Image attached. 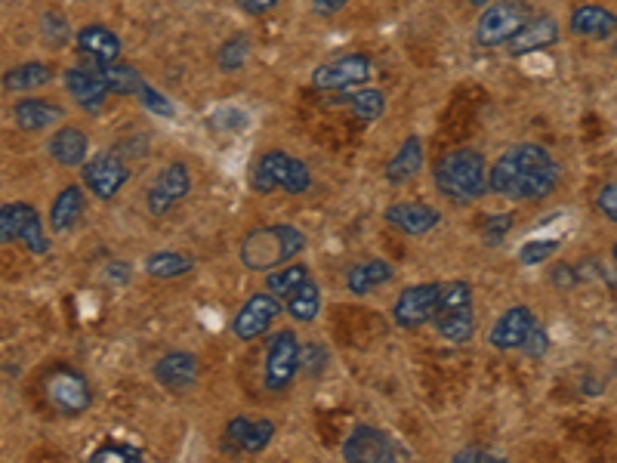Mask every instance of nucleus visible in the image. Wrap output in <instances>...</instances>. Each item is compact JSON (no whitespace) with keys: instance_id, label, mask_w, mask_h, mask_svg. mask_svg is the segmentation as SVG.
<instances>
[{"instance_id":"41","label":"nucleus","mask_w":617,"mask_h":463,"mask_svg":"<svg viewBox=\"0 0 617 463\" xmlns=\"http://www.w3.org/2000/svg\"><path fill=\"white\" fill-rule=\"evenodd\" d=\"M513 213H488V217L482 220V241L488 247H497L506 235L513 232Z\"/></svg>"},{"instance_id":"52","label":"nucleus","mask_w":617,"mask_h":463,"mask_svg":"<svg viewBox=\"0 0 617 463\" xmlns=\"http://www.w3.org/2000/svg\"><path fill=\"white\" fill-rule=\"evenodd\" d=\"M105 278L112 281V284H127L130 281V266L124 260H115L112 266L105 269Z\"/></svg>"},{"instance_id":"44","label":"nucleus","mask_w":617,"mask_h":463,"mask_svg":"<svg viewBox=\"0 0 617 463\" xmlns=\"http://www.w3.org/2000/svg\"><path fill=\"white\" fill-rule=\"evenodd\" d=\"M596 210L608 223H617V186L614 183H605L596 195Z\"/></svg>"},{"instance_id":"22","label":"nucleus","mask_w":617,"mask_h":463,"mask_svg":"<svg viewBox=\"0 0 617 463\" xmlns=\"http://www.w3.org/2000/svg\"><path fill=\"white\" fill-rule=\"evenodd\" d=\"M617 19L608 7L599 4H584L571 13V34L577 38H590V41H611L614 38Z\"/></svg>"},{"instance_id":"32","label":"nucleus","mask_w":617,"mask_h":463,"mask_svg":"<svg viewBox=\"0 0 617 463\" xmlns=\"http://www.w3.org/2000/svg\"><path fill=\"white\" fill-rule=\"evenodd\" d=\"M34 210L28 201H13V204H0V244H13L19 241L25 223L34 217Z\"/></svg>"},{"instance_id":"17","label":"nucleus","mask_w":617,"mask_h":463,"mask_svg":"<svg viewBox=\"0 0 617 463\" xmlns=\"http://www.w3.org/2000/svg\"><path fill=\"white\" fill-rule=\"evenodd\" d=\"M553 44H559V22L553 16H537V19H528L513 38L506 41V50H510V56H531Z\"/></svg>"},{"instance_id":"40","label":"nucleus","mask_w":617,"mask_h":463,"mask_svg":"<svg viewBox=\"0 0 617 463\" xmlns=\"http://www.w3.org/2000/svg\"><path fill=\"white\" fill-rule=\"evenodd\" d=\"M247 53H250L247 38H244V34H235V38H229L220 47V53H216V62H220L223 71H235V68H241L247 62Z\"/></svg>"},{"instance_id":"38","label":"nucleus","mask_w":617,"mask_h":463,"mask_svg":"<svg viewBox=\"0 0 617 463\" xmlns=\"http://www.w3.org/2000/svg\"><path fill=\"white\" fill-rule=\"evenodd\" d=\"M142 457H145L142 448H136V445H130V442H105V445H99V448L90 454L93 463H105V460L136 463V460H142Z\"/></svg>"},{"instance_id":"31","label":"nucleus","mask_w":617,"mask_h":463,"mask_svg":"<svg viewBox=\"0 0 617 463\" xmlns=\"http://www.w3.org/2000/svg\"><path fill=\"white\" fill-rule=\"evenodd\" d=\"M309 278H312V275H309V266L290 260V263L266 272V291H269L272 297H278V300H287V297L294 294L300 284L309 281Z\"/></svg>"},{"instance_id":"30","label":"nucleus","mask_w":617,"mask_h":463,"mask_svg":"<svg viewBox=\"0 0 617 463\" xmlns=\"http://www.w3.org/2000/svg\"><path fill=\"white\" fill-rule=\"evenodd\" d=\"M284 309H287V315L294 318V322H300V325L315 322L318 312H321V291H318V284H315L312 278L303 281L300 288L284 300Z\"/></svg>"},{"instance_id":"26","label":"nucleus","mask_w":617,"mask_h":463,"mask_svg":"<svg viewBox=\"0 0 617 463\" xmlns=\"http://www.w3.org/2000/svg\"><path fill=\"white\" fill-rule=\"evenodd\" d=\"M56 78V71L50 62H41V59H31V62H22L16 68H10L0 84H4L7 93H31V90H44L50 81Z\"/></svg>"},{"instance_id":"37","label":"nucleus","mask_w":617,"mask_h":463,"mask_svg":"<svg viewBox=\"0 0 617 463\" xmlns=\"http://www.w3.org/2000/svg\"><path fill=\"white\" fill-rule=\"evenodd\" d=\"M19 241H22V247L28 254H34V257H47L50 254V235H47V229H44V220H41V213H34V217L25 223V229H22V235H19Z\"/></svg>"},{"instance_id":"23","label":"nucleus","mask_w":617,"mask_h":463,"mask_svg":"<svg viewBox=\"0 0 617 463\" xmlns=\"http://www.w3.org/2000/svg\"><path fill=\"white\" fill-rule=\"evenodd\" d=\"M84 207H87V198H84V189H81V186H65V189H59V195H56L53 204H50V217H47V220H50V229H53L56 235L71 232V229L81 223Z\"/></svg>"},{"instance_id":"46","label":"nucleus","mask_w":617,"mask_h":463,"mask_svg":"<svg viewBox=\"0 0 617 463\" xmlns=\"http://www.w3.org/2000/svg\"><path fill=\"white\" fill-rule=\"evenodd\" d=\"M207 124H210V127H216V130H226V133H232V130L247 127V115H244L241 109H226V112H216Z\"/></svg>"},{"instance_id":"12","label":"nucleus","mask_w":617,"mask_h":463,"mask_svg":"<svg viewBox=\"0 0 617 463\" xmlns=\"http://www.w3.org/2000/svg\"><path fill=\"white\" fill-rule=\"evenodd\" d=\"M281 315V300L272 297L269 291H260V294H250L241 309L235 312V322H232V331L241 343H250V340H260L272 331V325L278 322Z\"/></svg>"},{"instance_id":"19","label":"nucleus","mask_w":617,"mask_h":463,"mask_svg":"<svg viewBox=\"0 0 617 463\" xmlns=\"http://www.w3.org/2000/svg\"><path fill=\"white\" fill-rule=\"evenodd\" d=\"M423 164H426L423 139L420 136H408L402 146L395 149L389 164L383 167V176H386L389 186H408V183H414L417 176H420Z\"/></svg>"},{"instance_id":"34","label":"nucleus","mask_w":617,"mask_h":463,"mask_svg":"<svg viewBox=\"0 0 617 463\" xmlns=\"http://www.w3.org/2000/svg\"><path fill=\"white\" fill-rule=\"evenodd\" d=\"M349 105H352V115L361 118V121H377L383 112H386V96L374 87H365L361 84V90H352L349 96Z\"/></svg>"},{"instance_id":"29","label":"nucleus","mask_w":617,"mask_h":463,"mask_svg":"<svg viewBox=\"0 0 617 463\" xmlns=\"http://www.w3.org/2000/svg\"><path fill=\"white\" fill-rule=\"evenodd\" d=\"M142 269L155 281H170V278L189 275L195 269V260L189 254H179V251H155L142 260Z\"/></svg>"},{"instance_id":"18","label":"nucleus","mask_w":617,"mask_h":463,"mask_svg":"<svg viewBox=\"0 0 617 463\" xmlns=\"http://www.w3.org/2000/svg\"><path fill=\"white\" fill-rule=\"evenodd\" d=\"M62 118H65L62 105L53 99H44V96H28V99H19L13 105V121L25 133H44V130L62 124Z\"/></svg>"},{"instance_id":"3","label":"nucleus","mask_w":617,"mask_h":463,"mask_svg":"<svg viewBox=\"0 0 617 463\" xmlns=\"http://www.w3.org/2000/svg\"><path fill=\"white\" fill-rule=\"evenodd\" d=\"M435 186L451 204H476L488 192V161L476 149H454L432 167Z\"/></svg>"},{"instance_id":"47","label":"nucleus","mask_w":617,"mask_h":463,"mask_svg":"<svg viewBox=\"0 0 617 463\" xmlns=\"http://www.w3.org/2000/svg\"><path fill=\"white\" fill-rule=\"evenodd\" d=\"M553 284L559 291H574L577 284H580V275H577V266L574 263H556V269H553Z\"/></svg>"},{"instance_id":"24","label":"nucleus","mask_w":617,"mask_h":463,"mask_svg":"<svg viewBox=\"0 0 617 463\" xmlns=\"http://www.w3.org/2000/svg\"><path fill=\"white\" fill-rule=\"evenodd\" d=\"M392 278H395L392 263L374 257V260H365V263H355L346 272V288L355 297H365V294H374L377 288H383V284H389Z\"/></svg>"},{"instance_id":"7","label":"nucleus","mask_w":617,"mask_h":463,"mask_svg":"<svg viewBox=\"0 0 617 463\" xmlns=\"http://www.w3.org/2000/svg\"><path fill=\"white\" fill-rule=\"evenodd\" d=\"M408 451L398 445L389 433L377 430V426L361 423L352 430V436L343 442V460L349 463H395L405 460Z\"/></svg>"},{"instance_id":"14","label":"nucleus","mask_w":617,"mask_h":463,"mask_svg":"<svg viewBox=\"0 0 617 463\" xmlns=\"http://www.w3.org/2000/svg\"><path fill=\"white\" fill-rule=\"evenodd\" d=\"M383 220L386 226H392L395 232H402L408 238H423L442 226V213L423 201H395L386 207Z\"/></svg>"},{"instance_id":"35","label":"nucleus","mask_w":617,"mask_h":463,"mask_svg":"<svg viewBox=\"0 0 617 463\" xmlns=\"http://www.w3.org/2000/svg\"><path fill=\"white\" fill-rule=\"evenodd\" d=\"M559 251H562V238H531L519 247L516 260L522 266H543V263H550Z\"/></svg>"},{"instance_id":"10","label":"nucleus","mask_w":617,"mask_h":463,"mask_svg":"<svg viewBox=\"0 0 617 463\" xmlns=\"http://www.w3.org/2000/svg\"><path fill=\"white\" fill-rule=\"evenodd\" d=\"M189 192H192V170H189V164L170 161L155 176V183L149 186V192H145V207H149V213H152L155 220H161V217H167V213L179 201H186Z\"/></svg>"},{"instance_id":"48","label":"nucleus","mask_w":617,"mask_h":463,"mask_svg":"<svg viewBox=\"0 0 617 463\" xmlns=\"http://www.w3.org/2000/svg\"><path fill=\"white\" fill-rule=\"evenodd\" d=\"M247 423H250V417H232V420L226 423V448H235V451H238V445H241V439H244V430H247Z\"/></svg>"},{"instance_id":"49","label":"nucleus","mask_w":617,"mask_h":463,"mask_svg":"<svg viewBox=\"0 0 617 463\" xmlns=\"http://www.w3.org/2000/svg\"><path fill=\"white\" fill-rule=\"evenodd\" d=\"M281 0H235V7L247 16H263L269 10H275Z\"/></svg>"},{"instance_id":"1","label":"nucleus","mask_w":617,"mask_h":463,"mask_svg":"<svg viewBox=\"0 0 617 463\" xmlns=\"http://www.w3.org/2000/svg\"><path fill=\"white\" fill-rule=\"evenodd\" d=\"M559 189L556 158L537 142H516L488 167V192L510 201H547Z\"/></svg>"},{"instance_id":"25","label":"nucleus","mask_w":617,"mask_h":463,"mask_svg":"<svg viewBox=\"0 0 617 463\" xmlns=\"http://www.w3.org/2000/svg\"><path fill=\"white\" fill-rule=\"evenodd\" d=\"M75 41H78V50L84 56H90L93 62H115V59H121V38L112 28H105V25H84L75 34Z\"/></svg>"},{"instance_id":"33","label":"nucleus","mask_w":617,"mask_h":463,"mask_svg":"<svg viewBox=\"0 0 617 463\" xmlns=\"http://www.w3.org/2000/svg\"><path fill=\"white\" fill-rule=\"evenodd\" d=\"M275 433H278L275 420H269V417L250 420L247 430H244V439H241V445H238V451H241V454H263V451L272 445Z\"/></svg>"},{"instance_id":"42","label":"nucleus","mask_w":617,"mask_h":463,"mask_svg":"<svg viewBox=\"0 0 617 463\" xmlns=\"http://www.w3.org/2000/svg\"><path fill=\"white\" fill-rule=\"evenodd\" d=\"M41 31L50 47H65L71 41V31H68V19L62 13H44L41 19Z\"/></svg>"},{"instance_id":"51","label":"nucleus","mask_w":617,"mask_h":463,"mask_svg":"<svg viewBox=\"0 0 617 463\" xmlns=\"http://www.w3.org/2000/svg\"><path fill=\"white\" fill-rule=\"evenodd\" d=\"M346 4H349V0H312V10H315L321 19H331V16H337Z\"/></svg>"},{"instance_id":"5","label":"nucleus","mask_w":617,"mask_h":463,"mask_svg":"<svg viewBox=\"0 0 617 463\" xmlns=\"http://www.w3.org/2000/svg\"><path fill=\"white\" fill-rule=\"evenodd\" d=\"M44 399L47 405L56 411V414H65V417H78L84 414L90 405H93V389H90V380L75 371V368H53L47 377H44Z\"/></svg>"},{"instance_id":"6","label":"nucleus","mask_w":617,"mask_h":463,"mask_svg":"<svg viewBox=\"0 0 617 463\" xmlns=\"http://www.w3.org/2000/svg\"><path fill=\"white\" fill-rule=\"evenodd\" d=\"M300 337L294 328H281L266 343V368H263V386L269 393H284V389L300 374Z\"/></svg>"},{"instance_id":"15","label":"nucleus","mask_w":617,"mask_h":463,"mask_svg":"<svg viewBox=\"0 0 617 463\" xmlns=\"http://www.w3.org/2000/svg\"><path fill=\"white\" fill-rule=\"evenodd\" d=\"M537 325V315L531 306H510L506 312L497 315V322L488 331V343L497 352H516L522 349L525 337L531 334V328Z\"/></svg>"},{"instance_id":"27","label":"nucleus","mask_w":617,"mask_h":463,"mask_svg":"<svg viewBox=\"0 0 617 463\" xmlns=\"http://www.w3.org/2000/svg\"><path fill=\"white\" fill-rule=\"evenodd\" d=\"M93 68H96V75L102 78L105 90L115 93V96H136L139 87H142V75L133 65L121 62V59H115V62H96Z\"/></svg>"},{"instance_id":"16","label":"nucleus","mask_w":617,"mask_h":463,"mask_svg":"<svg viewBox=\"0 0 617 463\" xmlns=\"http://www.w3.org/2000/svg\"><path fill=\"white\" fill-rule=\"evenodd\" d=\"M62 84L68 90V96L75 99L84 112H99L105 99H108V90L102 84V78L96 75V68L93 65H75V68H68L65 75H62Z\"/></svg>"},{"instance_id":"28","label":"nucleus","mask_w":617,"mask_h":463,"mask_svg":"<svg viewBox=\"0 0 617 463\" xmlns=\"http://www.w3.org/2000/svg\"><path fill=\"white\" fill-rule=\"evenodd\" d=\"M432 322H435V331H439V337L448 340V343H469V340H473V334H476L473 306L451 309V312H435Z\"/></svg>"},{"instance_id":"36","label":"nucleus","mask_w":617,"mask_h":463,"mask_svg":"<svg viewBox=\"0 0 617 463\" xmlns=\"http://www.w3.org/2000/svg\"><path fill=\"white\" fill-rule=\"evenodd\" d=\"M463 306H473V284L469 281L439 284V303H435V312H451V309H463Z\"/></svg>"},{"instance_id":"11","label":"nucleus","mask_w":617,"mask_h":463,"mask_svg":"<svg viewBox=\"0 0 617 463\" xmlns=\"http://www.w3.org/2000/svg\"><path fill=\"white\" fill-rule=\"evenodd\" d=\"M435 303H439V284H435V281L411 284V288H405L402 294L395 297V303H392V322H395V328L417 331V328L429 325L432 315H435Z\"/></svg>"},{"instance_id":"21","label":"nucleus","mask_w":617,"mask_h":463,"mask_svg":"<svg viewBox=\"0 0 617 463\" xmlns=\"http://www.w3.org/2000/svg\"><path fill=\"white\" fill-rule=\"evenodd\" d=\"M294 155H287L284 149H269L263 152L257 161L250 167V189L257 195H272L281 189L284 183V173H287V164Z\"/></svg>"},{"instance_id":"13","label":"nucleus","mask_w":617,"mask_h":463,"mask_svg":"<svg viewBox=\"0 0 617 463\" xmlns=\"http://www.w3.org/2000/svg\"><path fill=\"white\" fill-rule=\"evenodd\" d=\"M152 377H155V383H161L167 389V393H189V389L198 386L201 362H198L195 352L173 349V352H164L152 365Z\"/></svg>"},{"instance_id":"39","label":"nucleus","mask_w":617,"mask_h":463,"mask_svg":"<svg viewBox=\"0 0 617 463\" xmlns=\"http://www.w3.org/2000/svg\"><path fill=\"white\" fill-rule=\"evenodd\" d=\"M281 189H284L287 195H303V192H309V189H312V170H309V164L300 161V158H290Z\"/></svg>"},{"instance_id":"50","label":"nucleus","mask_w":617,"mask_h":463,"mask_svg":"<svg viewBox=\"0 0 617 463\" xmlns=\"http://www.w3.org/2000/svg\"><path fill=\"white\" fill-rule=\"evenodd\" d=\"M454 460H460V463H476V460L494 463V460H500V457L491 454V451H485V448H460V451L454 454Z\"/></svg>"},{"instance_id":"45","label":"nucleus","mask_w":617,"mask_h":463,"mask_svg":"<svg viewBox=\"0 0 617 463\" xmlns=\"http://www.w3.org/2000/svg\"><path fill=\"white\" fill-rule=\"evenodd\" d=\"M547 349H550V337H547V331H543L540 325H534L531 334H528L525 343H522V352L531 355V359H543V355H547Z\"/></svg>"},{"instance_id":"20","label":"nucleus","mask_w":617,"mask_h":463,"mask_svg":"<svg viewBox=\"0 0 617 463\" xmlns=\"http://www.w3.org/2000/svg\"><path fill=\"white\" fill-rule=\"evenodd\" d=\"M47 152L59 167H81L90 155V136L81 127H59L47 142Z\"/></svg>"},{"instance_id":"8","label":"nucleus","mask_w":617,"mask_h":463,"mask_svg":"<svg viewBox=\"0 0 617 463\" xmlns=\"http://www.w3.org/2000/svg\"><path fill=\"white\" fill-rule=\"evenodd\" d=\"M81 180L93 198L112 201L130 183V167L118 152H99L81 164Z\"/></svg>"},{"instance_id":"9","label":"nucleus","mask_w":617,"mask_h":463,"mask_svg":"<svg viewBox=\"0 0 617 463\" xmlns=\"http://www.w3.org/2000/svg\"><path fill=\"white\" fill-rule=\"evenodd\" d=\"M371 75H374V62L365 53H346L340 59L318 65L309 81L318 93H331V90H349L368 84Z\"/></svg>"},{"instance_id":"4","label":"nucleus","mask_w":617,"mask_h":463,"mask_svg":"<svg viewBox=\"0 0 617 463\" xmlns=\"http://www.w3.org/2000/svg\"><path fill=\"white\" fill-rule=\"evenodd\" d=\"M528 19H531L528 0H491L476 22V44L488 50L503 47Z\"/></svg>"},{"instance_id":"2","label":"nucleus","mask_w":617,"mask_h":463,"mask_svg":"<svg viewBox=\"0 0 617 463\" xmlns=\"http://www.w3.org/2000/svg\"><path fill=\"white\" fill-rule=\"evenodd\" d=\"M306 232L290 226V223H272V226H260L250 229L238 247V260L244 269L250 272H269L278 269L290 260H297L306 251Z\"/></svg>"},{"instance_id":"43","label":"nucleus","mask_w":617,"mask_h":463,"mask_svg":"<svg viewBox=\"0 0 617 463\" xmlns=\"http://www.w3.org/2000/svg\"><path fill=\"white\" fill-rule=\"evenodd\" d=\"M136 96L142 99V105H145V109H149L152 115H161V118H173V115H176L173 102H170L161 90H155L152 84H145V81H142V87H139Z\"/></svg>"},{"instance_id":"53","label":"nucleus","mask_w":617,"mask_h":463,"mask_svg":"<svg viewBox=\"0 0 617 463\" xmlns=\"http://www.w3.org/2000/svg\"><path fill=\"white\" fill-rule=\"evenodd\" d=\"M466 4H469V7H476V10H482V7L491 4V0H466Z\"/></svg>"}]
</instances>
